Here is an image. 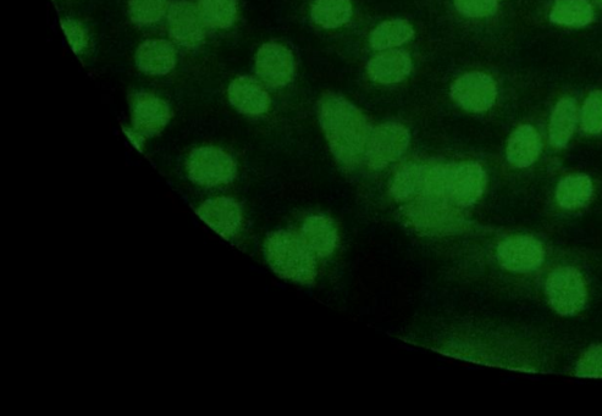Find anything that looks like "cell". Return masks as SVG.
Returning a JSON list of instances; mask_svg holds the SVG:
<instances>
[{
    "label": "cell",
    "mask_w": 602,
    "mask_h": 416,
    "mask_svg": "<svg viewBox=\"0 0 602 416\" xmlns=\"http://www.w3.org/2000/svg\"><path fill=\"white\" fill-rule=\"evenodd\" d=\"M311 15L312 20L324 29H339L351 19V0H314Z\"/></svg>",
    "instance_id": "23"
},
{
    "label": "cell",
    "mask_w": 602,
    "mask_h": 416,
    "mask_svg": "<svg viewBox=\"0 0 602 416\" xmlns=\"http://www.w3.org/2000/svg\"><path fill=\"white\" fill-rule=\"evenodd\" d=\"M430 166L411 164L402 168L392 179L390 193L392 198L399 202L410 201L414 197H421Z\"/></svg>",
    "instance_id": "20"
},
{
    "label": "cell",
    "mask_w": 602,
    "mask_h": 416,
    "mask_svg": "<svg viewBox=\"0 0 602 416\" xmlns=\"http://www.w3.org/2000/svg\"><path fill=\"white\" fill-rule=\"evenodd\" d=\"M497 259L511 273H530L545 260L543 244L530 236H511L497 247Z\"/></svg>",
    "instance_id": "9"
},
{
    "label": "cell",
    "mask_w": 602,
    "mask_h": 416,
    "mask_svg": "<svg viewBox=\"0 0 602 416\" xmlns=\"http://www.w3.org/2000/svg\"><path fill=\"white\" fill-rule=\"evenodd\" d=\"M486 173L478 163L466 162L430 166L421 197L440 199L467 208L482 198Z\"/></svg>",
    "instance_id": "2"
},
{
    "label": "cell",
    "mask_w": 602,
    "mask_h": 416,
    "mask_svg": "<svg viewBox=\"0 0 602 416\" xmlns=\"http://www.w3.org/2000/svg\"><path fill=\"white\" fill-rule=\"evenodd\" d=\"M125 132H126V135L129 136L130 141L135 144L137 149H140V151H142V144H143V142H145V137H143L141 135V133H138L135 130L131 131V130L125 129Z\"/></svg>",
    "instance_id": "31"
},
{
    "label": "cell",
    "mask_w": 602,
    "mask_h": 416,
    "mask_svg": "<svg viewBox=\"0 0 602 416\" xmlns=\"http://www.w3.org/2000/svg\"><path fill=\"white\" fill-rule=\"evenodd\" d=\"M582 130L589 135L602 132V91H594L585 101L581 114Z\"/></svg>",
    "instance_id": "27"
},
{
    "label": "cell",
    "mask_w": 602,
    "mask_h": 416,
    "mask_svg": "<svg viewBox=\"0 0 602 416\" xmlns=\"http://www.w3.org/2000/svg\"><path fill=\"white\" fill-rule=\"evenodd\" d=\"M63 30L68 37L70 46L73 47L76 54L85 52L88 44V37L85 27L75 20H63Z\"/></svg>",
    "instance_id": "30"
},
{
    "label": "cell",
    "mask_w": 602,
    "mask_h": 416,
    "mask_svg": "<svg viewBox=\"0 0 602 416\" xmlns=\"http://www.w3.org/2000/svg\"><path fill=\"white\" fill-rule=\"evenodd\" d=\"M257 75L268 86L278 88L289 85L295 75L292 53L279 43H265L256 57Z\"/></svg>",
    "instance_id": "10"
},
{
    "label": "cell",
    "mask_w": 602,
    "mask_h": 416,
    "mask_svg": "<svg viewBox=\"0 0 602 416\" xmlns=\"http://www.w3.org/2000/svg\"><path fill=\"white\" fill-rule=\"evenodd\" d=\"M594 193L593 181L584 174L566 176L556 188V199L560 207L574 210L584 207Z\"/></svg>",
    "instance_id": "21"
},
{
    "label": "cell",
    "mask_w": 602,
    "mask_h": 416,
    "mask_svg": "<svg viewBox=\"0 0 602 416\" xmlns=\"http://www.w3.org/2000/svg\"><path fill=\"white\" fill-rule=\"evenodd\" d=\"M136 64L138 69L148 75L168 74L175 68V48L168 41H146L137 49Z\"/></svg>",
    "instance_id": "18"
},
{
    "label": "cell",
    "mask_w": 602,
    "mask_h": 416,
    "mask_svg": "<svg viewBox=\"0 0 602 416\" xmlns=\"http://www.w3.org/2000/svg\"><path fill=\"white\" fill-rule=\"evenodd\" d=\"M413 69L410 54L403 51H386L369 60L370 79L383 85H392L406 79Z\"/></svg>",
    "instance_id": "16"
},
{
    "label": "cell",
    "mask_w": 602,
    "mask_h": 416,
    "mask_svg": "<svg viewBox=\"0 0 602 416\" xmlns=\"http://www.w3.org/2000/svg\"><path fill=\"white\" fill-rule=\"evenodd\" d=\"M197 214L204 223L226 240H230L241 229V208L234 199L226 197L209 199L197 209Z\"/></svg>",
    "instance_id": "13"
},
{
    "label": "cell",
    "mask_w": 602,
    "mask_h": 416,
    "mask_svg": "<svg viewBox=\"0 0 602 416\" xmlns=\"http://www.w3.org/2000/svg\"><path fill=\"white\" fill-rule=\"evenodd\" d=\"M578 110L571 98L561 99L552 112L549 137L552 147L565 148L576 130Z\"/></svg>",
    "instance_id": "19"
},
{
    "label": "cell",
    "mask_w": 602,
    "mask_h": 416,
    "mask_svg": "<svg viewBox=\"0 0 602 416\" xmlns=\"http://www.w3.org/2000/svg\"><path fill=\"white\" fill-rule=\"evenodd\" d=\"M190 179L204 187L226 185L235 179L237 168L234 159L217 147L195 149L187 160Z\"/></svg>",
    "instance_id": "6"
},
{
    "label": "cell",
    "mask_w": 602,
    "mask_h": 416,
    "mask_svg": "<svg viewBox=\"0 0 602 416\" xmlns=\"http://www.w3.org/2000/svg\"><path fill=\"white\" fill-rule=\"evenodd\" d=\"M198 10L204 24L214 29H229L237 18L236 0H200Z\"/></svg>",
    "instance_id": "25"
},
{
    "label": "cell",
    "mask_w": 602,
    "mask_h": 416,
    "mask_svg": "<svg viewBox=\"0 0 602 416\" xmlns=\"http://www.w3.org/2000/svg\"><path fill=\"white\" fill-rule=\"evenodd\" d=\"M418 201L403 209L406 223L414 230L427 235H451L462 229L465 220L456 205L440 199L419 197Z\"/></svg>",
    "instance_id": "4"
},
{
    "label": "cell",
    "mask_w": 602,
    "mask_h": 416,
    "mask_svg": "<svg viewBox=\"0 0 602 416\" xmlns=\"http://www.w3.org/2000/svg\"><path fill=\"white\" fill-rule=\"evenodd\" d=\"M170 107L152 93H136L132 99V124L143 137L158 135L168 125Z\"/></svg>",
    "instance_id": "12"
},
{
    "label": "cell",
    "mask_w": 602,
    "mask_h": 416,
    "mask_svg": "<svg viewBox=\"0 0 602 416\" xmlns=\"http://www.w3.org/2000/svg\"><path fill=\"white\" fill-rule=\"evenodd\" d=\"M500 0H455V7L462 15L472 19L488 18L499 9Z\"/></svg>",
    "instance_id": "28"
},
{
    "label": "cell",
    "mask_w": 602,
    "mask_h": 416,
    "mask_svg": "<svg viewBox=\"0 0 602 416\" xmlns=\"http://www.w3.org/2000/svg\"><path fill=\"white\" fill-rule=\"evenodd\" d=\"M541 152V138L530 125L519 126L507 143V160L518 169L528 168L537 162Z\"/></svg>",
    "instance_id": "17"
},
{
    "label": "cell",
    "mask_w": 602,
    "mask_h": 416,
    "mask_svg": "<svg viewBox=\"0 0 602 416\" xmlns=\"http://www.w3.org/2000/svg\"><path fill=\"white\" fill-rule=\"evenodd\" d=\"M168 0H130V18L138 25H152L162 19Z\"/></svg>",
    "instance_id": "26"
},
{
    "label": "cell",
    "mask_w": 602,
    "mask_h": 416,
    "mask_svg": "<svg viewBox=\"0 0 602 416\" xmlns=\"http://www.w3.org/2000/svg\"><path fill=\"white\" fill-rule=\"evenodd\" d=\"M601 2H602V0H601Z\"/></svg>",
    "instance_id": "32"
},
{
    "label": "cell",
    "mask_w": 602,
    "mask_h": 416,
    "mask_svg": "<svg viewBox=\"0 0 602 416\" xmlns=\"http://www.w3.org/2000/svg\"><path fill=\"white\" fill-rule=\"evenodd\" d=\"M545 290L552 309L561 315H576L587 303V285L582 274L571 266L552 271Z\"/></svg>",
    "instance_id": "5"
},
{
    "label": "cell",
    "mask_w": 602,
    "mask_h": 416,
    "mask_svg": "<svg viewBox=\"0 0 602 416\" xmlns=\"http://www.w3.org/2000/svg\"><path fill=\"white\" fill-rule=\"evenodd\" d=\"M411 135L405 126L397 122H386L370 133L366 148L367 165L378 171L396 162L410 146Z\"/></svg>",
    "instance_id": "7"
},
{
    "label": "cell",
    "mask_w": 602,
    "mask_h": 416,
    "mask_svg": "<svg viewBox=\"0 0 602 416\" xmlns=\"http://www.w3.org/2000/svg\"><path fill=\"white\" fill-rule=\"evenodd\" d=\"M320 126L338 163L356 168L366 155L372 127L360 109L335 93L324 94L318 105Z\"/></svg>",
    "instance_id": "1"
},
{
    "label": "cell",
    "mask_w": 602,
    "mask_h": 416,
    "mask_svg": "<svg viewBox=\"0 0 602 416\" xmlns=\"http://www.w3.org/2000/svg\"><path fill=\"white\" fill-rule=\"evenodd\" d=\"M228 94L230 103L242 114L262 115L270 107L268 92L252 77H237L230 83Z\"/></svg>",
    "instance_id": "14"
},
{
    "label": "cell",
    "mask_w": 602,
    "mask_h": 416,
    "mask_svg": "<svg viewBox=\"0 0 602 416\" xmlns=\"http://www.w3.org/2000/svg\"><path fill=\"white\" fill-rule=\"evenodd\" d=\"M265 257L276 275L285 280L311 285L317 277L316 255L301 236L278 231L265 242Z\"/></svg>",
    "instance_id": "3"
},
{
    "label": "cell",
    "mask_w": 602,
    "mask_h": 416,
    "mask_svg": "<svg viewBox=\"0 0 602 416\" xmlns=\"http://www.w3.org/2000/svg\"><path fill=\"white\" fill-rule=\"evenodd\" d=\"M550 20L559 25L583 27L594 20V10L587 0H556Z\"/></svg>",
    "instance_id": "24"
},
{
    "label": "cell",
    "mask_w": 602,
    "mask_h": 416,
    "mask_svg": "<svg viewBox=\"0 0 602 416\" xmlns=\"http://www.w3.org/2000/svg\"><path fill=\"white\" fill-rule=\"evenodd\" d=\"M450 94L467 112L484 113L493 108L497 98V87L493 77L484 72L473 71L458 77L451 86Z\"/></svg>",
    "instance_id": "8"
},
{
    "label": "cell",
    "mask_w": 602,
    "mask_h": 416,
    "mask_svg": "<svg viewBox=\"0 0 602 416\" xmlns=\"http://www.w3.org/2000/svg\"><path fill=\"white\" fill-rule=\"evenodd\" d=\"M170 36L180 46L196 48L201 46L206 38L204 21L195 5L186 0H179L169 9Z\"/></svg>",
    "instance_id": "11"
},
{
    "label": "cell",
    "mask_w": 602,
    "mask_h": 416,
    "mask_svg": "<svg viewBox=\"0 0 602 416\" xmlns=\"http://www.w3.org/2000/svg\"><path fill=\"white\" fill-rule=\"evenodd\" d=\"M301 238L316 257L327 258L335 252L339 243L338 229L333 220L314 215L302 225Z\"/></svg>",
    "instance_id": "15"
},
{
    "label": "cell",
    "mask_w": 602,
    "mask_h": 416,
    "mask_svg": "<svg viewBox=\"0 0 602 416\" xmlns=\"http://www.w3.org/2000/svg\"><path fill=\"white\" fill-rule=\"evenodd\" d=\"M414 37V29L406 20H389L375 27L370 33V47L377 51H385L411 41Z\"/></svg>",
    "instance_id": "22"
},
{
    "label": "cell",
    "mask_w": 602,
    "mask_h": 416,
    "mask_svg": "<svg viewBox=\"0 0 602 416\" xmlns=\"http://www.w3.org/2000/svg\"><path fill=\"white\" fill-rule=\"evenodd\" d=\"M576 374L584 377H602V345L590 347L578 360Z\"/></svg>",
    "instance_id": "29"
}]
</instances>
